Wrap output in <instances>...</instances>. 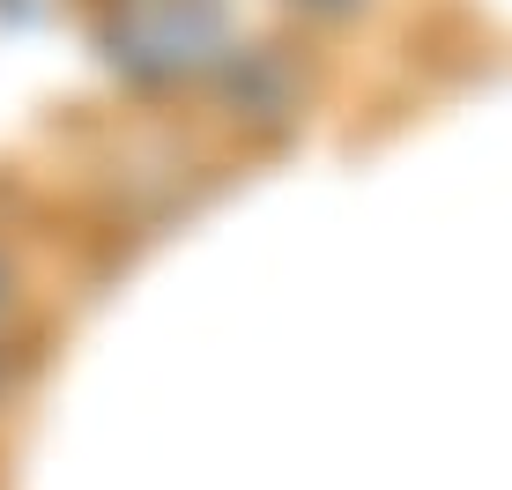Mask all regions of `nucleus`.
I'll return each instance as SVG.
<instances>
[{
  "label": "nucleus",
  "mask_w": 512,
  "mask_h": 490,
  "mask_svg": "<svg viewBox=\"0 0 512 490\" xmlns=\"http://www.w3.org/2000/svg\"><path fill=\"white\" fill-rule=\"evenodd\" d=\"M119 45H127V67H141V75H193L216 52V15H208V0H141L119 30Z\"/></svg>",
  "instance_id": "nucleus-1"
}]
</instances>
